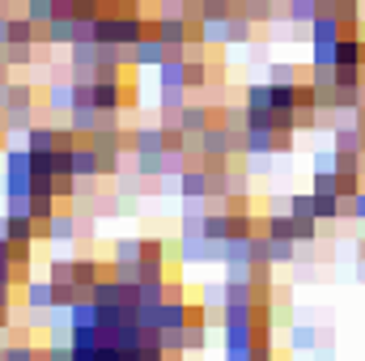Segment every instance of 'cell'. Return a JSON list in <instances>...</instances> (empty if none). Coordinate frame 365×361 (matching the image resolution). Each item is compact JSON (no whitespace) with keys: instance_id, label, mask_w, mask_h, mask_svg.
Listing matches in <instances>:
<instances>
[{"instance_id":"cell-1","label":"cell","mask_w":365,"mask_h":361,"mask_svg":"<svg viewBox=\"0 0 365 361\" xmlns=\"http://www.w3.org/2000/svg\"><path fill=\"white\" fill-rule=\"evenodd\" d=\"M179 264H187V268L221 264V243H212L208 234H191V238H179Z\"/></svg>"},{"instance_id":"cell-2","label":"cell","mask_w":365,"mask_h":361,"mask_svg":"<svg viewBox=\"0 0 365 361\" xmlns=\"http://www.w3.org/2000/svg\"><path fill=\"white\" fill-rule=\"evenodd\" d=\"M251 43H255V21L242 9H234L221 21V47H251Z\"/></svg>"},{"instance_id":"cell-3","label":"cell","mask_w":365,"mask_h":361,"mask_svg":"<svg viewBox=\"0 0 365 361\" xmlns=\"http://www.w3.org/2000/svg\"><path fill=\"white\" fill-rule=\"evenodd\" d=\"M43 98H47V106H51L56 115H68L73 102H77V86H73V77H68V73H51Z\"/></svg>"},{"instance_id":"cell-4","label":"cell","mask_w":365,"mask_h":361,"mask_svg":"<svg viewBox=\"0 0 365 361\" xmlns=\"http://www.w3.org/2000/svg\"><path fill=\"white\" fill-rule=\"evenodd\" d=\"M284 340H289V349H293V353H314V349H319V340H323V327H319V323H310V319H293V323L284 327Z\"/></svg>"},{"instance_id":"cell-5","label":"cell","mask_w":365,"mask_h":361,"mask_svg":"<svg viewBox=\"0 0 365 361\" xmlns=\"http://www.w3.org/2000/svg\"><path fill=\"white\" fill-rule=\"evenodd\" d=\"M21 306H26V310H51V306H56V285H51V276H30L26 289H21Z\"/></svg>"},{"instance_id":"cell-6","label":"cell","mask_w":365,"mask_h":361,"mask_svg":"<svg viewBox=\"0 0 365 361\" xmlns=\"http://www.w3.org/2000/svg\"><path fill=\"white\" fill-rule=\"evenodd\" d=\"M208 187H212V183H208L204 162H191V166L179 175V187H175V191H179L182 200H208Z\"/></svg>"},{"instance_id":"cell-7","label":"cell","mask_w":365,"mask_h":361,"mask_svg":"<svg viewBox=\"0 0 365 361\" xmlns=\"http://www.w3.org/2000/svg\"><path fill=\"white\" fill-rule=\"evenodd\" d=\"M132 153H136V158H158V153H166V132H162V123H158V128H136V132H132Z\"/></svg>"},{"instance_id":"cell-8","label":"cell","mask_w":365,"mask_h":361,"mask_svg":"<svg viewBox=\"0 0 365 361\" xmlns=\"http://www.w3.org/2000/svg\"><path fill=\"white\" fill-rule=\"evenodd\" d=\"M242 158H276V132L272 128H247Z\"/></svg>"},{"instance_id":"cell-9","label":"cell","mask_w":365,"mask_h":361,"mask_svg":"<svg viewBox=\"0 0 365 361\" xmlns=\"http://www.w3.org/2000/svg\"><path fill=\"white\" fill-rule=\"evenodd\" d=\"M221 340H225V349H251L255 345V315L251 319H230L221 327Z\"/></svg>"},{"instance_id":"cell-10","label":"cell","mask_w":365,"mask_h":361,"mask_svg":"<svg viewBox=\"0 0 365 361\" xmlns=\"http://www.w3.org/2000/svg\"><path fill=\"white\" fill-rule=\"evenodd\" d=\"M34 106H4V136L13 141H26V132L34 128Z\"/></svg>"},{"instance_id":"cell-11","label":"cell","mask_w":365,"mask_h":361,"mask_svg":"<svg viewBox=\"0 0 365 361\" xmlns=\"http://www.w3.org/2000/svg\"><path fill=\"white\" fill-rule=\"evenodd\" d=\"M43 43H51V47H73V43H77V17H51L47 30H43Z\"/></svg>"},{"instance_id":"cell-12","label":"cell","mask_w":365,"mask_h":361,"mask_svg":"<svg viewBox=\"0 0 365 361\" xmlns=\"http://www.w3.org/2000/svg\"><path fill=\"white\" fill-rule=\"evenodd\" d=\"M0 60L9 68H34L38 64V43H4L0 47Z\"/></svg>"},{"instance_id":"cell-13","label":"cell","mask_w":365,"mask_h":361,"mask_svg":"<svg viewBox=\"0 0 365 361\" xmlns=\"http://www.w3.org/2000/svg\"><path fill=\"white\" fill-rule=\"evenodd\" d=\"M43 30H47V26L30 21L26 9H21V13H13V21H9V43H43Z\"/></svg>"},{"instance_id":"cell-14","label":"cell","mask_w":365,"mask_h":361,"mask_svg":"<svg viewBox=\"0 0 365 361\" xmlns=\"http://www.w3.org/2000/svg\"><path fill=\"white\" fill-rule=\"evenodd\" d=\"M251 264V234L221 243V268H247Z\"/></svg>"},{"instance_id":"cell-15","label":"cell","mask_w":365,"mask_h":361,"mask_svg":"<svg viewBox=\"0 0 365 361\" xmlns=\"http://www.w3.org/2000/svg\"><path fill=\"white\" fill-rule=\"evenodd\" d=\"M153 73H158V90H187V60H162Z\"/></svg>"},{"instance_id":"cell-16","label":"cell","mask_w":365,"mask_h":361,"mask_svg":"<svg viewBox=\"0 0 365 361\" xmlns=\"http://www.w3.org/2000/svg\"><path fill=\"white\" fill-rule=\"evenodd\" d=\"M166 60V43L158 39V34H145L140 43H136V68H158Z\"/></svg>"},{"instance_id":"cell-17","label":"cell","mask_w":365,"mask_h":361,"mask_svg":"<svg viewBox=\"0 0 365 361\" xmlns=\"http://www.w3.org/2000/svg\"><path fill=\"white\" fill-rule=\"evenodd\" d=\"M310 64L314 68H336L340 64V39H314L310 43Z\"/></svg>"},{"instance_id":"cell-18","label":"cell","mask_w":365,"mask_h":361,"mask_svg":"<svg viewBox=\"0 0 365 361\" xmlns=\"http://www.w3.org/2000/svg\"><path fill=\"white\" fill-rule=\"evenodd\" d=\"M314 39H344V21L336 17V9H327V13H319L310 21V43Z\"/></svg>"},{"instance_id":"cell-19","label":"cell","mask_w":365,"mask_h":361,"mask_svg":"<svg viewBox=\"0 0 365 361\" xmlns=\"http://www.w3.org/2000/svg\"><path fill=\"white\" fill-rule=\"evenodd\" d=\"M102 64V43H73L68 47V68H98Z\"/></svg>"},{"instance_id":"cell-20","label":"cell","mask_w":365,"mask_h":361,"mask_svg":"<svg viewBox=\"0 0 365 361\" xmlns=\"http://www.w3.org/2000/svg\"><path fill=\"white\" fill-rule=\"evenodd\" d=\"M145 255V238H115L110 247V264H140Z\"/></svg>"},{"instance_id":"cell-21","label":"cell","mask_w":365,"mask_h":361,"mask_svg":"<svg viewBox=\"0 0 365 361\" xmlns=\"http://www.w3.org/2000/svg\"><path fill=\"white\" fill-rule=\"evenodd\" d=\"M98 115H102L98 106H73V111H68V128H73L77 136H93V132H98Z\"/></svg>"},{"instance_id":"cell-22","label":"cell","mask_w":365,"mask_h":361,"mask_svg":"<svg viewBox=\"0 0 365 361\" xmlns=\"http://www.w3.org/2000/svg\"><path fill=\"white\" fill-rule=\"evenodd\" d=\"M268 81L272 86H293V81H310L306 64H268Z\"/></svg>"},{"instance_id":"cell-23","label":"cell","mask_w":365,"mask_h":361,"mask_svg":"<svg viewBox=\"0 0 365 361\" xmlns=\"http://www.w3.org/2000/svg\"><path fill=\"white\" fill-rule=\"evenodd\" d=\"M242 106H255V111H276L272 106V81H251L242 90Z\"/></svg>"},{"instance_id":"cell-24","label":"cell","mask_w":365,"mask_h":361,"mask_svg":"<svg viewBox=\"0 0 365 361\" xmlns=\"http://www.w3.org/2000/svg\"><path fill=\"white\" fill-rule=\"evenodd\" d=\"M26 145H30V153H47V149H56V123H34V128L26 132Z\"/></svg>"},{"instance_id":"cell-25","label":"cell","mask_w":365,"mask_h":361,"mask_svg":"<svg viewBox=\"0 0 365 361\" xmlns=\"http://www.w3.org/2000/svg\"><path fill=\"white\" fill-rule=\"evenodd\" d=\"M9 243H38V221L26 217H9Z\"/></svg>"},{"instance_id":"cell-26","label":"cell","mask_w":365,"mask_h":361,"mask_svg":"<svg viewBox=\"0 0 365 361\" xmlns=\"http://www.w3.org/2000/svg\"><path fill=\"white\" fill-rule=\"evenodd\" d=\"M115 191L119 195H140V191H149V179L140 171H119L115 175Z\"/></svg>"},{"instance_id":"cell-27","label":"cell","mask_w":365,"mask_h":361,"mask_svg":"<svg viewBox=\"0 0 365 361\" xmlns=\"http://www.w3.org/2000/svg\"><path fill=\"white\" fill-rule=\"evenodd\" d=\"M4 361H43V345H30V340H9Z\"/></svg>"},{"instance_id":"cell-28","label":"cell","mask_w":365,"mask_h":361,"mask_svg":"<svg viewBox=\"0 0 365 361\" xmlns=\"http://www.w3.org/2000/svg\"><path fill=\"white\" fill-rule=\"evenodd\" d=\"M208 81H212L208 60H187V90H204Z\"/></svg>"},{"instance_id":"cell-29","label":"cell","mask_w":365,"mask_h":361,"mask_svg":"<svg viewBox=\"0 0 365 361\" xmlns=\"http://www.w3.org/2000/svg\"><path fill=\"white\" fill-rule=\"evenodd\" d=\"M310 166H314V171H340V149H336V145H319V149L310 153Z\"/></svg>"},{"instance_id":"cell-30","label":"cell","mask_w":365,"mask_h":361,"mask_svg":"<svg viewBox=\"0 0 365 361\" xmlns=\"http://www.w3.org/2000/svg\"><path fill=\"white\" fill-rule=\"evenodd\" d=\"M340 64H361V34H344V39H340ZM340 64H336V68H340Z\"/></svg>"},{"instance_id":"cell-31","label":"cell","mask_w":365,"mask_h":361,"mask_svg":"<svg viewBox=\"0 0 365 361\" xmlns=\"http://www.w3.org/2000/svg\"><path fill=\"white\" fill-rule=\"evenodd\" d=\"M26 17L38 21V26H47L56 17V0H26Z\"/></svg>"},{"instance_id":"cell-32","label":"cell","mask_w":365,"mask_h":361,"mask_svg":"<svg viewBox=\"0 0 365 361\" xmlns=\"http://www.w3.org/2000/svg\"><path fill=\"white\" fill-rule=\"evenodd\" d=\"M34 98H38V90L30 81H13L9 86V106H34Z\"/></svg>"},{"instance_id":"cell-33","label":"cell","mask_w":365,"mask_h":361,"mask_svg":"<svg viewBox=\"0 0 365 361\" xmlns=\"http://www.w3.org/2000/svg\"><path fill=\"white\" fill-rule=\"evenodd\" d=\"M191 102V90H158V106L162 111H182Z\"/></svg>"},{"instance_id":"cell-34","label":"cell","mask_w":365,"mask_h":361,"mask_svg":"<svg viewBox=\"0 0 365 361\" xmlns=\"http://www.w3.org/2000/svg\"><path fill=\"white\" fill-rule=\"evenodd\" d=\"M238 4L234 0H204V21H225Z\"/></svg>"},{"instance_id":"cell-35","label":"cell","mask_w":365,"mask_h":361,"mask_svg":"<svg viewBox=\"0 0 365 361\" xmlns=\"http://www.w3.org/2000/svg\"><path fill=\"white\" fill-rule=\"evenodd\" d=\"M361 187H365V183H361V171H340V195H344V200H353Z\"/></svg>"},{"instance_id":"cell-36","label":"cell","mask_w":365,"mask_h":361,"mask_svg":"<svg viewBox=\"0 0 365 361\" xmlns=\"http://www.w3.org/2000/svg\"><path fill=\"white\" fill-rule=\"evenodd\" d=\"M162 349H166V353H187L182 327H166V332H162Z\"/></svg>"},{"instance_id":"cell-37","label":"cell","mask_w":365,"mask_h":361,"mask_svg":"<svg viewBox=\"0 0 365 361\" xmlns=\"http://www.w3.org/2000/svg\"><path fill=\"white\" fill-rule=\"evenodd\" d=\"M115 276L123 285H140V264H115Z\"/></svg>"},{"instance_id":"cell-38","label":"cell","mask_w":365,"mask_h":361,"mask_svg":"<svg viewBox=\"0 0 365 361\" xmlns=\"http://www.w3.org/2000/svg\"><path fill=\"white\" fill-rule=\"evenodd\" d=\"M344 204H349V217H353V221H365V187L353 195V200H344Z\"/></svg>"},{"instance_id":"cell-39","label":"cell","mask_w":365,"mask_h":361,"mask_svg":"<svg viewBox=\"0 0 365 361\" xmlns=\"http://www.w3.org/2000/svg\"><path fill=\"white\" fill-rule=\"evenodd\" d=\"M115 195H119V191H115ZM119 213H123V217H136V213H140V195H119Z\"/></svg>"},{"instance_id":"cell-40","label":"cell","mask_w":365,"mask_h":361,"mask_svg":"<svg viewBox=\"0 0 365 361\" xmlns=\"http://www.w3.org/2000/svg\"><path fill=\"white\" fill-rule=\"evenodd\" d=\"M102 345H73V361H98Z\"/></svg>"},{"instance_id":"cell-41","label":"cell","mask_w":365,"mask_h":361,"mask_svg":"<svg viewBox=\"0 0 365 361\" xmlns=\"http://www.w3.org/2000/svg\"><path fill=\"white\" fill-rule=\"evenodd\" d=\"M293 153V132H276V158Z\"/></svg>"},{"instance_id":"cell-42","label":"cell","mask_w":365,"mask_h":361,"mask_svg":"<svg viewBox=\"0 0 365 361\" xmlns=\"http://www.w3.org/2000/svg\"><path fill=\"white\" fill-rule=\"evenodd\" d=\"M166 298H187V285H182V280H170V276H166Z\"/></svg>"},{"instance_id":"cell-43","label":"cell","mask_w":365,"mask_h":361,"mask_svg":"<svg viewBox=\"0 0 365 361\" xmlns=\"http://www.w3.org/2000/svg\"><path fill=\"white\" fill-rule=\"evenodd\" d=\"M314 361H336V349H331V340H319V349H314Z\"/></svg>"},{"instance_id":"cell-44","label":"cell","mask_w":365,"mask_h":361,"mask_svg":"<svg viewBox=\"0 0 365 361\" xmlns=\"http://www.w3.org/2000/svg\"><path fill=\"white\" fill-rule=\"evenodd\" d=\"M251 64H268V47L264 43H251Z\"/></svg>"},{"instance_id":"cell-45","label":"cell","mask_w":365,"mask_h":361,"mask_svg":"<svg viewBox=\"0 0 365 361\" xmlns=\"http://www.w3.org/2000/svg\"><path fill=\"white\" fill-rule=\"evenodd\" d=\"M0 238H9V213H0Z\"/></svg>"},{"instance_id":"cell-46","label":"cell","mask_w":365,"mask_h":361,"mask_svg":"<svg viewBox=\"0 0 365 361\" xmlns=\"http://www.w3.org/2000/svg\"><path fill=\"white\" fill-rule=\"evenodd\" d=\"M119 4H140V0H119Z\"/></svg>"},{"instance_id":"cell-47","label":"cell","mask_w":365,"mask_h":361,"mask_svg":"<svg viewBox=\"0 0 365 361\" xmlns=\"http://www.w3.org/2000/svg\"><path fill=\"white\" fill-rule=\"evenodd\" d=\"M9 4H26V0H9Z\"/></svg>"},{"instance_id":"cell-48","label":"cell","mask_w":365,"mask_h":361,"mask_svg":"<svg viewBox=\"0 0 365 361\" xmlns=\"http://www.w3.org/2000/svg\"><path fill=\"white\" fill-rule=\"evenodd\" d=\"M234 4H247V0H234Z\"/></svg>"}]
</instances>
